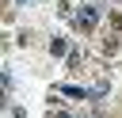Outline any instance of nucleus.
Here are the masks:
<instances>
[{
    "mask_svg": "<svg viewBox=\"0 0 122 118\" xmlns=\"http://www.w3.org/2000/svg\"><path fill=\"white\" fill-rule=\"evenodd\" d=\"M61 91H65V95H72V99H84V95H88V91H84V88H72V84H65V88H61Z\"/></svg>",
    "mask_w": 122,
    "mask_h": 118,
    "instance_id": "3",
    "label": "nucleus"
},
{
    "mask_svg": "<svg viewBox=\"0 0 122 118\" xmlns=\"http://www.w3.org/2000/svg\"><path fill=\"white\" fill-rule=\"evenodd\" d=\"M50 118H76V114H69V110H61V114H50Z\"/></svg>",
    "mask_w": 122,
    "mask_h": 118,
    "instance_id": "4",
    "label": "nucleus"
},
{
    "mask_svg": "<svg viewBox=\"0 0 122 118\" xmlns=\"http://www.w3.org/2000/svg\"><path fill=\"white\" fill-rule=\"evenodd\" d=\"M19 4H23V0H19Z\"/></svg>",
    "mask_w": 122,
    "mask_h": 118,
    "instance_id": "5",
    "label": "nucleus"
},
{
    "mask_svg": "<svg viewBox=\"0 0 122 118\" xmlns=\"http://www.w3.org/2000/svg\"><path fill=\"white\" fill-rule=\"evenodd\" d=\"M50 53H53V57H65V53H72V49H69L65 38H53V42H50Z\"/></svg>",
    "mask_w": 122,
    "mask_h": 118,
    "instance_id": "2",
    "label": "nucleus"
},
{
    "mask_svg": "<svg viewBox=\"0 0 122 118\" xmlns=\"http://www.w3.org/2000/svg\"><path fill=\"white\" fill-rule=\"evenodd\" d=\"M72 27L84 30V34H92V30L99 27V8H95V4H84L80 11H72Z\"/></svg>",
    "mask_w": 122,
    "mask_h": 118,
    "instance_id": "1",
    "label": "nucleus"
}]
</instances>
